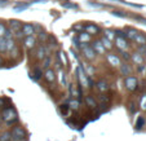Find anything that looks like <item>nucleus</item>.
Wrapping results in <instances>:
<instances>
[{
  "label": "nucleus",
  "instance_id": "8",
  "mask_svg": "<svg viewBox=\"0 0 146 141\" xmlns=\"http://www.w3.org/2000/svg\"><path fill=\"white\" fill-rule=\"evenodd\" d=\"M11 27H12V33L16 34V33H18V31H21V29H22V23L19 22V21H17V19H12L11 21Z\"/></svg>",
  "mask_w": 146,
  "mask_h": 141
},
{
  "label": "nucleus",
  "instance_id": "4",
  "mask_svg": "<svg viewBox=\"0 0 146 141\" xmlns=\"http://www.w3.org/2000/svg\"><path fill=\"white\" fill-rule=\"evenodd\" d=\"M137 78L135 76H127L125 78V87H127L129 91H135L137 88Z\"/></svg>",
  "mask_w": 146,
  "mask_h": 141
},
{
  "label": "nucleus",
  "instance_id": "10",
  "mask_svg": "<svg viewBox=\"0 0 146 141\" xmlns=\"http://www.w3.org/2000/svg\"><path fill=\"white\" fill-rule=\"evenodd\" d=\"M115 43H116V47L118 48H120L121 51H124L125 48L128 47V44H127V42H125V39L124 38H115Z\"/></svg>",
  "mask_w": 146,
  "mask_h": 141
},
{
  "label": "nucleus",
  "instance_id": "34",
  "mask_svg": "<svg viewBox=\"0 0 146 141\" xmlns=\"http://www.w3.org/2000/svg\"><path fill=\"white\" fill-rule=\"evenodd\" d=\"M49 65H50V58H49V57H47V58H45V60H44V64H43V67L48 70V67H49Z\"/></svg>",
  "mask_w": 146,
  "mask_h": 141
},
{
  "label": "nucleus",
  "instance_id": "36",
  "mask_svg": "<svg viewBox=\"0 0 146 141\" xmlns=\"http://www.w3.org/2000/svg\"><path fill=\"white\" fill-rule=\"evenodd\" d=\"M70 105H71L72 109H78V108H79V101H76V100H75V101H71V104H70Z\"/></svg>",
  "mask_w": 146,
  "mask_h": 141
},
{
  "label": "nucleus",
  "instance_id": "5",
  "mask_svg": "<svg viewBox=\"0 0 146 141\" xmlns=\"http://www.w3.org/2000/svg\"><path fill=\"white\" fill-rule=\"evenodd\" d=\"M82 51H83V53H84V56L88 58L89 61H92V60L94 58V56H96V53H94V51L92 49V47H89V45H87V44L82 45Z\"/></svg>",
  "mask_w": 146,
  "mask_h": 141
},
{
  "label": "nucleus",
  "instance_id": "16",
  "mask_svg": "<svg viewBox=\"0 0 146 141\" xmlns=\"http://www.w3.org/2000/svg\"><path fill=\"white\" fill-rule=\"evenodd\" d=\"M89 40H91V35L89 34H87V33H82V34H79V42H82V43H88Z\"/></svg>",
  "mask_w": 146,
  "mask_h": 141
},
{
  "label": "nucleus",
  "instance_id": "21",
  "mask_svg": "<svg viewBox=\"0 0 146 141\" xmlns=\"http://www.w3.org/2000/svg\"><path fill=\"white\" fill-rule=\"evenodd\" d=\"M104 38H106L108 40L113 42V40H115V33L111 30H105V36H104Z\"/></svg>",
  "mask_w": 146,
  "mask_h": 141
},
{
  "label": "nucleus",
  "instance_id": "25",
  "mask_svg": "<svg viewBox=\"0 0 146 141\" xmlns=\"http://www.w3.org/2000/svg\"><path fill=\"white\" fill-rule=\"evenodd\" d=\"M14 40L13 39H7V52H12V49H14Z\"/></svg>",
  "mask_w": 146,
  "mask_h": 141
},
{
  "label": "nucleus",
  "instance_id": "3",
  "mask_svg": "<svg viewBox=\"0 0 146 141\" xmlns=\"http://www.w3.org/2000/svg\"><path fill=\"white\" fill-rule=\"evenodd\" d=\"M76 74H78V78H79V80H80V83H82V86H84V87H91V86H92L91 78L87 76V74L84 72V70H83L82 66H79V67L76 69Z\"/></svg>",
  "mask_w": 146,
  "mask_h": 141
},
{
  "label": "nucleus",
  "instance_id": "17",
  "mask_svg": "<svg viewBox=\"0 0 146 141\" xmlns=\"http://www.w3.org/2000/svg\"><path fill=\"white\" fill-rule=\"evenodd\" d=\"M125 35H127V38H129L131 40H135L136 36L138 35V33L135 30V29H128L127 33H125Z\"/></svg>",
  "mask_w": 146,
  "mask_h": 141
},
{
  "label": "nucleus",
  "instance_id": "11",
  "mask_svg": "<svg viewBox=\"0 0 146 141\" xmlns=\"http://www.w3.org/2000/svg\"><path fill=\"white\" fill-rule=\"evenodd\" d=\"M25 47L27 49H33L35 47V39L34 36H26L25 38Z\"/></svg>",
  "mask_w": 146,
  "mask_h": 141
},
{
  "label": "nucleus",
  "instance_id": "35",
  "mask_svg": "<svg viewBox=\"0 0 146 141\" xmlns=\"http://www.w3.org/2000/svg\"><path fill=\"white\" fill-rule=\"evenodd\" d=\"M60 110H61V113H62V114H67V110H69V105H61Z\"/></svg>",
  "mask_w": 146,
  "mask_h": 141
},
{
  "label": "nucleus",
  "instance_id": "22",
  "mask_svg": "<svg viewBox=\"0 0 146 141\" xmlns=\"http://www.w3.org/2000/svg\"><path fill=\"white\" fill-rule=\"evenodd\" d=\"M70 92H71L72 96H74V97H78V98L82 96V92H80V91H76V87H75L74 84H70Z\"/></svg>",
  "mask_w": 146,
  "mask_h": 141
},
{
  "label": "nucleus",
  "instance_id": "9",
  "mask_svg": "<svg viewBox=\"0 0 146 141\" xmlns=\"http://www.w3.org/2000/svg\"><path fill=\"white\" fill-rule=\"evenodd\" d=\"M92 49L94 51V53H98V55H102L105 53V48L101 44V42H94L93 45H92Z\"/></svg>",
  "mask_w": 146,
  "mask_h": 141
},
{
  "label": "nucleus",
  "instance_id": "31",
  "mask_svg": "<svg viewBox=\"0 0 146 141\" xmlns=\"http://www.w3.org/2000/svg\"><path fill=\"white\" fill-rule=\"evenodd\" d=\"M60 82H61V84H62V86H65V84H66V76H65L64 71H60Z\"/></svg>",
  "mask_w": 146,
  "mask_h": 141
},
{
  "label": "nucleus",
  "instance_id": "28",
  "mask_svg": "<svg viewBox=\"0 0 146 141\" xmlns=\"http://www.w3.org/2000/svg\"><path fill=\"white\" fill-rule=\"evenodd\" d=\"M11 140H12L11 132H4L0 135V141H11Z\"/></svg>",
  "mask_w": 146,
  "mask_h": 141
},
{
  "label": "nucleus",
  "instance_id": "18",
  "mask_svg": "<svg viewBox=\"0 0 146 141\" xmlns=\"http://www.w3.org/2000/svg\"><path fill=\"white\" fill-rule=\"evenodd\" d=\"M120 71H121V74L123 75H128V76H129L131 72H132V69H131L129 65H121Z\"/></svg>",
  "mask_w": 146,
  "mask_h": 141
},
{
  "label": "nucleus",
  "instance_id": "20",
  "mask_svg": "<svg viewBox=\"0 0 146 141\" xmlns=\"http://www.w3.org/2000/svg\"><path fill=\"white\" fill-rule=\"evenodd\" d=\"M45 53H47V51H45V48L43 47V45H40V47L38 48V52H36V56H38V58H40V60H43V58H45Z\"/></svg>",
  "mask_w": 146,
  "mask_h": 141
},
{
  "label": "nucleus",
  "instance_id": "12",
  "mask_svg": "<svg viewBox=\"0 0 146 141\" xmlns=\"http://www.w3.org/2000/svg\"><path fill=\"white\" fill-rule=\"evenodd\" d=\"M44 76H45V79H47L48 83H53V82H54V79H56L54 71H53V70H50V69H48L47 71H45Z\"/></svg>",
  "mask_w": 146,
  "mask_h": 141
},
{
  "label": "nucleus",
  "instance_id": "38",
  "mask_svg": "<svg viewBox=\"0 0 146 141\" xmlns=\"http://www.w3.org/2000/svg\"><path fill=\"white\" fill-rule=\"evenodd\" d=\"M121 55H123V58H124V60H129V58H131L129 53H127L125 51H123V52H121Z\"/></svg>",
  "mask_w": 146,
  "mask_h": 141
},
{
  "label": "nucleus",
  "instance_id": "6",
  "mask_svg": "<svg viewBox=\"0 0 146 141\" xmlns=\"http://www.w3.org/2000/svg\"><path fill=\"white\" fill-rule=\"evenodd\" d=\"M22 34L25 36H33L34 33H35V29H34L33 25H30V23H25V25H22Z\"/></svg>",
  "mask_w": 146,
  "mask_h": 141
},
{
  "label": "nucleus",
  "instance_id": "19",
  "mask_svg": "<svg viewBox=\"0 0 146 141\" xmlns=\"http://www.w3.org/2000/svg\"><path fill=\"white\" fill-rule=\"evenodd\" d=\"M135 42L137 43V44H140V45H146V38L142 35V34H138V35L136 36Z\"/></svg>",
  "mask_w": 146,
  "mask_h": 141
},
{
  "label": "nucleus",
  "instance_id": "26",
  "mask_svg": "<svg viewBox=\"0 0 146 141\" xmlns=\"http://www.w3.org/2000/svg\"><path fill=\"white\" fill-rule=\"evenodd\" d=\"M86 102L88 104L91 108H96V106H97V102L94 101L93 97H91V96H87V97H86Z\"/></svg>",
  "mask_w": 146,
  "mask_h": 141
},
{
  "label": "nucleus",
  "instance_id": "33",
  "mask_svg": "<svg viewBox=\"0 0 146 141\" xmlns=\"http://www.w3.org/2000/svg\"><path fill=\"white\" fill-rule=\"evenodd\" d=\"M141 109L146 110V94H143V96L141 97Z\"/></svg>",
  "mask_w": 146,
  "mask_h": 141
},
{
  "label": "nucleus",
  "instance_id": "32",
  "mask_svg": "<svg viewBox=\"0 0 146 141\" xmlns=\"http://www.w3.org/2000/svg\"><path fill=\"white\" fill-rule=\"evenodd\" d=\"M12 36H13V33H12L11 30H8V29H5L3 38H5V39H12Z\"/></svg>",
  "mask_w": 146,
  "mask_h": 141
},
{
  "label": "nucleus",
  "instance_id": "29",
  "mask_svg": "<svg viewBox=\"0 0 146 141\" xmlns=\"http://www.w3.org/2000/svg\"><path fill=\"white\" fill-rule=\"evenodd\" d=\"M101 44L104 45V48H108V49H111V48H113V45H111V42H110V40H108L106 38H102Z\"/></svg>",
  "mask_w": 146,
  "mask_h": 141
},
{
  "label": "nucleus",
  "instance_id": "30",
  "mask_svg": "<svg viewBox=\"0 0 146 141\" xmlns=\"http://www.w3.org/2000/svg\"><path fill=\"white\" fill-rule=\"evenodd\" d=\"M29 7H30V3H26V4H19V5H16V7H14V9H16V11H23V9L29 8Z\"/></svg>",
  "mask_w": 146,
  "mask_h": 141
},
{
  "label": "nucleus",
  "instance_id": "37",
  "mask_svg": "<svg viewBox=\"0 0 146 141\" xmlns=\"http://www.w3.org/2000/svg\"><path fill=\"white\" fill-rule=\"evenodd\" d=\"M4 31H5V27H4L3 23H0V38H3L4 35Z\"/></svg>",
  "mask_w": 146,
  "mask_h": 141
},
{
  "label": "nucleus",
  "instance_id": "15",
  "mask_svg": "<svg viewBox=\"0 0 146 141\" xmlns=\"http://www.w3.org/2000/svg\"><path fill=\"white\" fill-rule=\"evenodd\" d=\"M132 60H133V62H135L136 65H140V66H142L143 58H142V56H141L140 53H135V55L132 56Z\"/></svg>",
  "mask_w": 146,
  "mask_h": 141
},
{
  "label": "nucleus",
  "instance_id": "13",
  "mask_svg": "<svg viewBox=\"0 0 146 141\" xmlns=\"http://www.w3.org/2000/svg\"><path fill=\"white\" fill-rule=\"evenodd\" d=\"M108 60L113 66H119V65H120V60H119V57L115 55H108Z\"/></svg>",
  "mask_w": 146,
  "mask_h": 141
},
{
  "label": "nucleus",
  "instance_id": "7",
  "mask_svg": "<svg viewBox=\"0 0 146 141\" xmlns=\"http://www.w3.org/2000/svg\"><path fill=\"white\" fill-rule=\"evenodd\" d=\"M84 30H86V33L87 34H97V33H100V27L98 26H96V25H93V23H88V25H86L84 26Z\"/></svg>",
  "mask_w": 146,
  "mask_h": 141
},
{
  "label": "nucleus",
  "instance_id": "14",
  "mask_svg": "<svg viewBox=\"0 0 146 141\" xmlns=\"http://www.w3.org/2000/svg\"><path fill=\"white\" fill-rule=\"evenodd\" d=\"M97 88H98V91L100 92H108L109 91V84L106 83L105 80H100L98 83H97Z\"/></svg>",
  "mask_w": 146,
  "mask_h": 141
},
{
  "label": "nucleus",
  "instance_id": "1",
  "mask_svg": "<svg viewBox=\"0 0 146 141\" xmlns=\"http://www.w3.org/2000/svg\"><path fill=\"white\" fill-rule=\"evenodd\" d=\"M3 119L7 124H13L18 120V115H17L16 110L13 108H5L3 109Z\"/></svg>",
  "mask_w": 146,
  "mask_h": 141
},
{
  "label": "nucleus",
  "instance_id": "40",
  "mask_svg": "<svg viewBox=\"0 0 146 141\" xmlns=\"http://www.w3.org/2000/svg\"><path fill=\"white\" fill-rule=\"evenodd\" d=\"M136 19H137V21H140V22H142L143 25H146V19L142 18V17H136Z\"/></svg>",
  "mask_w": 146,
  "mask_h": 141
},
{
  "label": "nucleus",
  "instance_id": "24",
  "mask_svg": "<svg viewBox=\"0 0 146 141\" xmlns=\"http://www.w3.org/2000/svg\"><path fill=\"white\" fill-rule=\"evenodd\" d=\"M43 75V72H41V70L39 69V67H35L34 69V71H33V79H35V80H39L40 79V76Z\"/></svg>",
  "mask_w": 146,
  "mask_h": 141
},
{
  "label": "nucleus",
  "instance_id": "41",
  "mask_svg": "<svg viewBox=\"0 0 146 141\" xmlns=\"http://www.w3.org/2000/svg\"><path fill=\"white\" fill-rule=\"evenodd\" d=\"M0 62H1V58H0Z\"/></svg>",
  "mask_w": 146,
  "mask_h": 141
},
{
  "label": "nucleus",
  "instance_id": "2",
  "mask_svg": "<svg viewBox=\"0 0 146 141\" xmlns=\"http://www.w3.org/2000/svg\"><path fill=\"white\" fill-rule=\"evenodd\" d=\"M12 141H23L27 137V133L22 127H14L11 132Z\"/></svg>",
  "mask_w": 146,
  "mask_h": 141
},
{
  "label": "nucleus",
  "instance_id": "23",
  "mask_svg": "<svg viewBox=\"0 0 146 141\" xmlns=\"http://www.w3.org/2000/svg\"><path fill=\"white\" fill-rule=\"evenodd\" d=\"M143 124H145V118H143V116H138L137 122H136V124H135L136 130H141V128L143 127Z\"/></svg>",
  "mask_w": 146,
  "mask_h": 141
},
{
  "label": "nucleus",
  "instance_id": "39",
  "mask_svg": "<svg viewBox=\"0 0 146 141\" xmlns=\"http://www.w3.org/2000/svg\"><path fill=\"white\" fill-rule=\"evenodd\" d=\"M113 16H116V17H125V14L121 13V12H113Z\"/></svg>",
  "mask_w": 146,
  "mask_h": 141
},
{
  "label": "nucleus",
  "instance_id": "27",
  "mask_svg": "<svg viewBox=\"0 0 146 141\" xmlns=\"http://www.w3.org/2000/svg\"><path fill=\"white\" fill-rule=\"evenodd\" d=\"M0 52H7V39L0 38Z\"/></svg>",
  "mask_w": 146,
  "mask_h": 141
}]
</instances>
